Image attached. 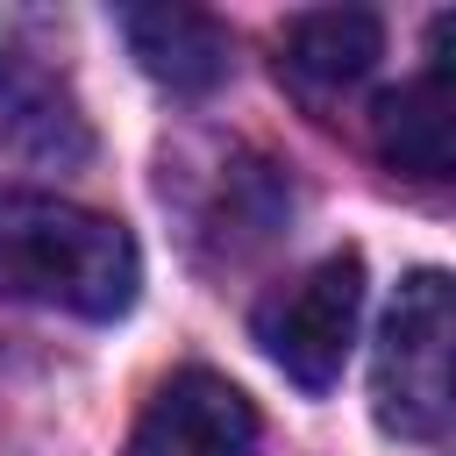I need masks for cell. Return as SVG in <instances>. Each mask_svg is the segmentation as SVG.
<instances>
[{"mask_svg": "<svg viewBox=\"0 0 456 456\" xmlns=\"http://www.w3.org/2000/svg\"><path fill=\"white\" fill-rule=\"evenodd\" d=\"M128 456H256V406L221 370L185 363L150 392Z\"/></svg>", "mask_w": 456, "mask_h": 456, "instance_id": "5", "label": "cell"}, {"mask_svg": "<svg viewBox=\"0 0 456 456\" xmlns=\"http://www.w3.org/2000/svg\"><path fill=\"white\" fill-rule=\"evenodd\" d=\"M370 406L378 428L399 442H442L449 428V278L413 271L378 328L370 363Z\"/></svg>", "mask_w": 456, "mask_h": 456, "instance_id": "2", "label": "cell"}, {"mask_svg": "<svg viewBox=\"0 0 456 456\" xmlns=\"http://www.w3.org/2000/svg\"><path fill=\"white\" fill-rule=\"evenodd\" d=\"M356 314H363V256L342 249V256H321L314 271H299L292 285H278L271 299H256L249 335L299 392H328L349 363Z\"/></svg>", "mask_w": 456, "mask_h": 456, "instance_id": "3", "label": "cell"}, {"mask_svg": "<svg viewBox=\"0 0 456 456\" xmlns=\"http://www.w3.org/2000/svg\"><path fill=\"white\" fill-rule=\"evenodd\" d=\"M93 164V121L64 71L0 43V185H43Z\"/></svg>", "mask_w": 456, "mask_h": 456, "instance_id": "4", "label": "cell"}, {"mask_svg": "<svg viewBox=\"0 0 456 456\" xmlns=\"http://www.w3.org/2000/svg\"><path fill=\"white\" fill-rule=\"evenodd\" d=\"M449 36H456V21L442 14V21L428 28V64H420L399 93H385L378 114H370V142H378V157H385L392 171H406V178H449V164H456Z\"/></svg>", "mask_w": 456, "mask_h": 456, "instance_id": "6", "label": "cell"}, {"mask_svg": "<svg viewBox=\"0 0 456 456\" xmlns=\"http://www.w3.org/2000/svg\"><path fill=\"white\" fill-rule=\"evenodd\" d=\"M135 285H142V256L114 214L50 192H0V299L114 321L135 306Z\"/></svg>", "mask_w": 456, "mask_h": 456, "instance_id": "1", "label": "cell"}, {"mask_svg": "<svg viewBox=\"0 0 456 456\" xmlns=\"http://www.w3.org/2000/svg\"><path fill=\"white\" fill-rule=\"evenodd\" d=\"M121 36H128V57H135L157 86H171V93H185V100L214 93V86L228 78V64H235L228 28H221L214 14H200V7H128V14H121Z\"/></svg>", "mask_w": 456, "mask_h": 456, "instance_id": "8", "label": "cell"}, {"mask_svg": "<svg viewBox=\"0 0 456 456\" xmlns=\"http://www.w3.org/2000/svg\"><path fill=\"white\" fill-rule=\"evenodd\" d=\"M378 57H385V21L363 7H314V14H292L278 36V71L314 107L363 86Z\"/></svg>", "mask_w": 456, "mask_h": 456, "instance_id": "7", "label": "cell"}]
</instances>
